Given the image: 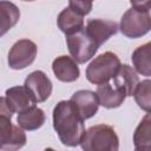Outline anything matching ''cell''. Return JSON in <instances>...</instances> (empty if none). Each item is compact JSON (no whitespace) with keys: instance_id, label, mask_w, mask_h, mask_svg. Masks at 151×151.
Returning a JSON list of instances; mask_svg holds the SVG:
<instances>
[{"instance_id":"8992f818","label":"cell","mask_w":151,"mask_h":151,"mask_svg":"<svg viewBox=\"0 0 151 151\" xmlns=\"http://www.w3.org/2000/svg\"><path fill=\"white\" fill-rule=\"evenodd\" d=\"M66 44L71 58L77 64H85L88 61L99 48L84 28L71 35H66Z\"/></svg>"},{"instance_id":"9a60e30c","label":"cell","mask_w":151,"mask_h":151,"mask_svg":"<svg viewBox=\"0 0 151 151\" xmlns=\"http://www.w3.org/2000/svg\"><path fill=\"white\" fill-rule=\"evenodd\" d=\"M59 29L66 35H71L84 28V17L71 7L64 8L57 19Z\"/></svg>"},{"instance_id":"2e32d148","label":"cell","mask_w":151,"mask_h":151,"mask_svg":"<svg viewBox=\"0 0 151 151\" xmlns=\"http://www.w3.org/2000/svg\"><path fill=\"white\" fill-rule=\"evenodd\" d=\"M45 120H46L45 112L41 109L37 107L35 105L18 113L17 117L18 126L25 131H34L40 129L44 125Z\"/></svg>"},{"instance_id":"ac0fdd59","label":"cell","mask_w":151,"mask_h":151,"mask_svg":"<svg viewBox=\"0 0 151 151\" xmlns=\"http://www.w3.org/2000/svg\"><path fill=\"white\" fill-rule=\"evenodd\" d=\"M150 54H151V44L146 42L139 47H137L132 53V63L134 66V71L142 76L150 77L151 74V63H150Z\"/></svg>"},{"instance_id":"5b68a950","label":"cell","mask_w":151,"mask_h":151,"mask_svg":"<svg viewBox=\"0 0 151 151\" xmlns=\"http://www.w3.org/2000/svg\"><path fill=\"white\" fill-rule=\"evenodd\" d=\"M120 60L117 54L105 52L96 57L86 67V79L94 85H104L116 76L120 67Z\"/></svg>"},{"instance_id":"7c38bea8","label":"cell","mask_w":151,"mask_h":151,"mask_svg":"<svg viewBox=\"0 0 151 151\" xmlns=\"http://www.w3.org/2000/svg\"><path fill=\"white\" fill-rule=\"evenodd\" d=\"M5 99L7 101L8 107L12 110L13 113H20L27 110L31 106H34L35 103L33 101L32 97L29 96L28 91L25 86H13L6 90Z\"/></svg>"},{"instance_id":"5bb4252c","label":"cell","mask_w":151,"mask_h":151,"mask_svg":"<svg viewBox=\"0 0 151 151\" xmlns=\"http://www.w3.org/2000/svg\"><path fill=\"white\" fill-rule=\"evenodd\" d=\"M96 94H97L99 105L104 106L105 109L119 107L126 98L125 93L120 88L114 86L112 83H106L104 85H99L97 87Z\"/></svg>"},{"instance_id":"ffe728a7","label":"cell","mask_w":151,"mask_h":151,"mask_svg":"<svg viewBox=\"0 0 151 151\" xmlns=\"http://www.w3.org/2000/svg\"><path fill=\"white\" fill-rule=\"evenodd\" d=\"M150 86H151V81L149 79H145L142 83H138V85L133 92V97H134L136 103L146 113H150V106H151Z\"/></svg>"},{"instance_id":"44dd1931","label":"cell","mask_w":151,"mask_h":151,"mask_svg":"<svg viewBox=\"0 0 151 151\" xmlns=\"http://www.w3.org/2000/svg\"><path fill=\"white\" fill-rule=\"evenodd\" d=\"M68 7L73 8L74 11H77L79 14H81L83 17L87 15L91 9H92V2L91 1H70L68 2Z\"/></svg>"},{"instance_id":"7402d4cb","label":"cell","mask_w":151,"mask_h":151,"mask_svg":"<svg viewBox=\"0 0 151 151\" xmlns=\"http://www.w3.org/2000/svg\"><path fill=\"white\" fill-rule=\"evenodd\" d=\"M44 151H54V150H53L52 147H46V149H45Z\"/></svg>"},{"instance_id":"3957f363","label":"cell","mask_w":151,"mask_h":151,"mask_svg":"<svg viewBox=\"0 0 151 151\" xmlns=\"http://www.w3.org/2000/svg\"><path fill=\"white\" fill-rule=\"evenodd\" d=\"M12 116L5 97H0V151H17L26 144V134L18 125L12 124Z\"/></svg>"},{"instance_id":"8fae6325","label":"cell","mask_w":151,"mask_h":151,"mask_svg":"<svg viewBox=\"0 0 151 151\" xmlns=\"http://www.w3.org/2000/svg\"><path fill=\"white\" fill-rule=\"evenodd\" d=\"M52 71L55 78L63 83H73L80 76L78 64L67 55L55 58L52 63Z\"/></svg>"},{"instance_id":"9c48e42d","label":"cell","mask_w":151,"mask_h":151,"mask_svg":"<svg viewBox=\"0 0 151 151\" xmlns=\"http://www.w3.org/2000/svg\"><path fill=\"white\" fill-rule=\"evenodd\" d=\"M90 38L100 47L109 38L118 32V24L112 20L104 19H90L84 27Z\"/></svg>"},{"instance_id":"30bf717a","label":"cell","mask_w":151,"mask_h":151,"mask_svg":"<svg viewBox=\"0 0 151 151\" xmlns=\"http://www.w3.org/2000/svg\"><path fill=\"white\" fill-rule=\"evenodd\" d=\"M70 100L76 106V109H77L79 116L83 118V120L92 118L98 112L99 101H98L96 92H93V91L79 90L72 94Z\"/></svg>"},{"instance_id":"52a82bcc","label":"cell","mask_w":151,"mask_h":151,"mask_svg":"<svg viewBox=\"0 0 151 151\" xmlns=\"http://www.w3.org/2000/svg\"><path fill=\"white\" fill-rule=\"evenodd\" d=\"M38 52L37 45L29 39L18 40L9 50L7 63L12 70H24L33 64Z\"/></svg>"},{"instance_id":"d6986e66","label":"cell","mask_w":151,"mask_h":151,"mask_svg":"<svg viewBox=\"0 0 151 151\" xmlns=\"http://www.w3.org/2000/svg\"><path fill=\"white\" fill-rule=\"evenodd\" d=\"M150 130H151L150 113H146L133 133V144L136 150L150 151Z\"/></svg>"},{"instance_id":"e0dca14e","label":"cell","mask_w":151,"mask_h":151,"mask_svg":"<svg viewBox=\"0 0 151 151\" xmlns=\"http://www.w3.org/2000/svg\"><path fill=\"white\" fill-rule=\"evenodd\" d=\"M20 19V9L11 1H0V38L13 28Z\"/></svg>"},{"instance_id":"ba28073f","label":"cell","mask_w":151,"mask_h":151,"mask_svg":"<svg viewBox=\"0 0 151 151\" xmlns=\"http://www.w3.org/2000/svg\"><path fill=\"white\" fill-rule=\"evenodd\" d=\"M24 86L35 104L45 101L52 93V81L42 71L39 70L33 71L27 76Z\"/></svg>"},{"instance_id":"6da1fadb","label":"cell","mask_w":151,"mask_h":151,"mask_svg":"<svg viewBox=\"0 0 151 151\" xmlns=\"http://www.w3.org/2000/svg\"><path fill=\"white\" fill-rule=\"evenodd\" d=\"M53 127L60 142L70 147L79 145L85 125L71 100H60L53 109Z\"/></svg>"},{"instance_id":"4fadbf2b","label":"cell","mask_w":151,"mask_h":151,"mask_svg":"<svg viewBox=\"0 0 151 151\" xmlns=\"http://www.w3.org/2000/svg\"><path fill=\"white\" fill-rule=\"evenodd\" d=\"M139 83L137 72L129 65H120L116 76L112 78V84L120 88L126 97L133 96V92Z\"/></svg>"},{"instance_id":"277c9868","label":"cell","mask_w":151,"mask_h":151,"mask_svg":"<svg viewBox=\"0 0 151 151\" xmlns=\"http://www.w3.org/2000/svg\"><path fill=\"white\" fill-rule=\"evenodd\" d=\"M79 145L83 151H118L119 138L112 126L99 124L85 131Z\"/></svg>"},{"instance_id":"7a4b0ae2","label":"cell","mask_w":151,"mask_h":151,"mask_svg":"<svg viewBox=\"0 0 151 151\" xmlns=\"http://www.w3.org/2000/svg\"><path fill=\"white\" fill-rule=\"evenodd\" d=\"M130 4L131 8L123 14L118 28L126 38L137 39L151 29V1H131Z\"/></svg>"},{"instance_id":"603a6c76","label":"cell","mask_w":151,"mask_h":151,"mask_svg":"<svg viewBox=\"0 0 151 151\" xmlns=\"http://www.w3.org/2000/svg\"><path fill=\"white\" fill-rule=\"evenodd\" d=\"M134 151H138V150H136V149H134Z\"/></svg>"}]
</instances>
